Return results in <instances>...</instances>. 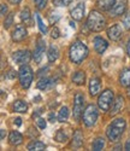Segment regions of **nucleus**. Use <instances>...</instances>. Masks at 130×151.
Listing matches in <instances>:
<instances>
[{"mask_svg": "<svg viewBox=\"0 0 130 151\" xmlns=\"http://www.w3.org/2000/svg\"><path fill=\"white\" fill-rule=\"evenodd\" d=\"M70 26H71V27H72V28H75V23H74V22H72V21H71V22H70Z\"/></svg>", "mask_w": 130, "mask_h": 151, "instance_id": "47", "label": "nucleus"}, {"mask_svg": "<svg viewBox=\"0 0 130 151\" xmlns=\"http://www.w3.org/2000/svg\"><path fill=\"white\" fill-rule=\"evenodd\" d=\"M9 1L11 3V4H15V5H17V4H19L22 0H9Z\"/></svg>", "mask_w": 130, "mask_h": 151, "instance_id": "45", "label": "nucleus"}, {"mask_svg": "<svg viewBox=\"0 0 130 151\" xmlns=\"http://www.w3.org/2000/svg\"><path fill=\"white\" fill-rule=\"evenodd\" d=\"M4 138H5V131L1 129V139H4Z\"/></svg>", "mask_w": 130, "mask_h": 151, "instance_id": "46", "label": "nucleus"}, {"mask_svg": "<svg viewBox=\"0 0 130 151\" xmlns=\"http://www.w3.org/2000/svg\"><path fill=\"white\" fill-rule=\"evenodd\" d=\"M123 26L125 29H130V11H128L123 17Z\"/></svg>", "mask_w": 130, "mask_h": 151, "instance_id": "33", "label": "nucleus"}, {"mask_svg": "<svg viewBox=\"0 0 130 151\" xmlns=\"http://www.w3.org/2000/svg\"><path fill=\"white\" fill-rule=\"evenodd\" d=\"M47 57H48V60L49 62H54V60L58 59V57H59V48H58L57 45L52 44L49 46L48 52H47Z\"/></svg>", "mask_w": 130, "mask_h": 151, "instance_id": "20", "label": "nucleus"}, {"mask_svg": "<svg viewBox=\"0 0 130 151\" xmlns=\"http://www.w3.org/2000/svg\"><path fill=\"white\" fill-rule=\"evenodd\" d=\"M116 3V0H96V6L102 11H110Z\"/></svg>", "mask_w": 130, "mask_h": 151, "instance_id": "19", "label": "nucleus"}, {"mask_svg": "<svg viewBox=\"0 0 130 151\" xmlns=\"http://www.w3.org/2000/svg\"><path fill=\"white\" fill-rule=\"evenodd\" d=\"M107 35L112 41H118L123 35V29L121 27V24H113L112 27H110L107 29Z\"/></svg>", "mask_w": 130, "mask_h": 151, "instance_id": "12", "label": "nucleus"}, {"mask_svg": "<svg viewBox=\"0 0 130 151\" xmlns=\"http://www.w3.org/2000/svg\"><path fill=\"white\" fill-rule=\"evenodd\" d=\"M35 4H36L37 10H42V9H45V6L47 4V0H37V1H35Z\"/></svg>", "mask_w": 130, "mask_h": 151, "instance_id": "35", "label": "nucleus"}, {"mask_svg": "<svg viewBox=\"0 0 130 151\" xmlns=\"http://www.w3.org/2000/svg\"><path fill=\"white\" fill-rule=\"evenodd\" d=\"M44 53H45V41L42 39H39L37 45L35 47V51L33 53V58H34L35 63H40L41 62Z\"/></svg>", "mask_w": 130, "mask_h": 151, "instance_id": "13", "label": "nucleus"}, {"mask_svg": "<svg viewBox=\"0 0 130 151\" xmlns=\"http://www.w3.org/2000/svg\"><path fill=\"white\" fill-rule=\"evenodd\" d=\"M29 135H30L31 138H34V137H37L39 133L36 132V129H34V128L31 127V128H29Z\"/></svg>", "mask_w": 130, "mask_h": 151, "instance_id": "39", "label": "nucleus"}, {"mask_svg": "<svg viewBox=\"0 0 130 151\" xmlns=\"http://www.w3.org/2000/svg\"><path fill=\"white\" fill-rule=\"evenodd\" d=\"M21 21L24 24H30L31 23V15H30V10L28 7H25L21 12Z\"/></svg>", "mask_w": 130, "mask_h": 151, "instance_id": "25", "label": "nucleus"}, {"mask_svg": "<svg viewBox=\"0 0 130 151\" xmlns=\"http://www.w3.org/2000/svg\"><path fill=\"white\" fill-rule=\"evenodd\" d=\"M126 9V0H116V3L113 7L110 10L111 16L117 17V16H122Z\"/></svg>", "mask_w": 130, "mask_h": 151, "instance_id": "10", "label": "nucleus"}, {"mask_svg": "<svg viewBox=\"0 0 130 151\" xmlns=\"http://www.w3.org/2000/svg\"><path fill=\"white\" fill-rule=\"evenodd\" d=\"M6 14H7V6L5 4H1V15L6 16Z\"/></svg>", "mask_w": 130, "mask_h": 151, "instance_id": "40", "label": "nucleus"}, {"mask_svg": "<svg viewBox=\"0 0 130 151\" xmlns=\"http://www.w3.org/2000/svg\"><path fill=\"white\" fill-rule=\"evenodd\" d=\"M119 83L123 87H130V68L124 69L119 75Z\"/></svg>", "mask_w": 130, "mask_h": 151, "instance_id": "18", "label": "nucleus"}, {"mask_svg": "<svg viewBox=\"0 0 130 151\" xmlns=\"http://www.w3.org/2000/svg\"><path fill=\"white\" fill-rule=\"evenodd\" d=\"M126 127V123L124 119H116L113 120L106 129V135L109 138L110 142H118L121 139V137L123 135L124 131Z\"/></svg>", "mask_w": 130, "mask_h": 151, "instance_id": "2", "label": "nucleus"}, {"mask_svg": "<svg viewBox=\"0 0 130 151\" xmlns=\"http://www.w3.org/2000/svg\"><path fill=\"white\" fill-rule=\"evenodd\" d=\"M86 81V75L83 71H76L72 76V82H75L76 85H83Z\"/></svg>", "mask_w": 130, "mask_h": 151, "instance_id": "26", "label": "nucleus"}, {"mask_svg": "<svg viewBox=\"0 0 130 151\" xmlns=\"http://www.w3.org/2000/svg\"><path fill=\"white\" fill-rule=\"evenodd\" d=\"M5 78H6V79H15V78H16V71H15V70H10V71L5 75Z\"/></svg>", "mask_w": 130, "mask_h": 151, "instance_id": "37", "label": "nucleus"}, {"mask_svg": "<svg viewBox=\"0 0 130 151\" xmlns=\"http://www.w3.org/2000/svg\"><path fill=\"white\" fill-rule=\"evenodd\" d=\"M41 112H42V109H39V110H37L36 112H34V115H33V116H34V117H37L39 115L41 114Z\"/></svg>", "mask_w": 130, "mask_h": 151, "instance_id": "43", "label": "nucleus"}, {"mask_svg": "<svg viewBox=\"0 0 130 151\" xmlns=\"http://www.w3.org/2000/svg\"><path fill=\"white\" fill-rule=\"evenodd\" d=\"M123 106H124V98H123L122 96H118V97L114 99V102H113V104H112V108H111V111H110L111 115H112V116L117 115L119 111H122Z\"/></svg>", "mask_w": 130, "mask_h": 151, "instance_id": "16", "label": "nucleus"}, {"mask_svg": "<svg viewBox=\"0 0 130 151\" xmlns=\"http://www.w3.org/2000/svg\"><path fill=\"white\" fill-rule=\"evenodd\" d=\"M129 96H130V92H129Z\"/></svg>", "mask_w": 130, "mask_h": 151, "instance_id": "49", "label": "nucleus"}, {"mask_svg": "<svg viewBox=\"0 0 130 151\" xmlns=\"http://www.w3.org/2000/svg\"><path fill=\"white\" fill-rule=\"evenodd\" d=\"M83 105H84V97L81 93H76L75 96V103H74V110L72 115L76 121H80L83 116Z\"/></svg>", "mask_w": 130, "mask_h": 151, "instance_id": "7", "label": "nucleus"}, {"mask_svg": "<svg viewBox=\"0 0 130 151\" xmlns=\"http://www.w3.org/2000/svg\"><path fill=\"white\" fill-rule=\"evenodd\" d=\"M100 88H101V82H100V79L99 78H92L89 81V93L90 96H98V93L100 92Z\"/></svg>", "mask_w": 130, "mask_h": 151, "instance_id": "15", "label": "nucleus"}, {"mask_svg": "<svg viewBox=\"0 0 130 151\" xmlns=\"http://www.w3.org/2000/svg\"><path fill=\"white\" fill-rule=\"evenodd\" d=\"M93 44H94L95 51H96L98 53H100V55H102L104 52H105L106 48H107V46H109V42H107L105 39H104V37H101V36H95Z\"/></svg>", "mask_w": 130, "mask_h": 151, "instance_id": "14", "label": "nucleus"}, {"mask_svg": "<svg viewBox=\"0 0 130 151\" xmlns=\"http://www.w3.org/2000/svg\"><path fill=\"white\" fill-rule=\"evenodd\" d=\"M51 36H52V39H58V37L60 36V32H59L58 27H54L51 30Z\"/></svg>", "mask_w": 130, "mask_h": 151, "instance_id": "34", "label": "nucleus"}, {"mask_svg": "<svg viewBox=\"0 0 130 151\" xmlns=\"http://www.w3.org/2000/svg\"><path fill=\"white\" fill-rule=\"evenodd\" d=\"M35 18H36V21H37V26H39V29H40V32H41L42 34H46V33H47V26L42 22L40 15L35 14Z\"/></svg>", "mask_w": 130, "mask_h": 151, "instance_id": "29", "label": "nucleus"}, {"mask_svg": "<svg viewBox=\"0 0 130 151\" xmlns=\"http://www.w3.org/2000/svg\"><path fill=\"white\" fill-rule=\"evenodd\" d=\"M9 140H10L11 145L18 146V145H21L23 143V135L19 132H17V131H12V132H10Z\"/></svg>", "mask_w": 130, "mask_h": 151, "instance_id": "17", "label": "nucleus"}, {"mask_svg": "<svg viewBox=\"0 0 130 151\" xmlns=\"http://www.w3.org/2000/svg\"><path fill=\"white\" fill-rule=\"evenodd\" d=\"M18 79H19V83L23 88H29L33 82V79H34L33 69L28 64L21 65L19 71H18Z\"/></svg>", "mask_w": 130, "mask_h": 151, "instance_id": "4", "label": "nucleus"}, {"mask_svg": "<svg viewBox=\"0 0 130 151\" xmlns=\"http://www.w3.org/2000/svg\"><path fill=\"white\" fill-rule=\"evenodd\" d=\"M106 26V19L99 11H92L87 18V27L90 32L99 33Z\"/></svg>", "mask_w": 130, "mask_h": 151, "instance_id": "3", "label": "nucleus"}, {"mask_svg": "<svg viewBox=\"0 0 130 151\" xmlns=\"http://www.w3.org/2000/svg\"><path fill=\"white\" fill-rule=\"evenodd\" d=\"M72 0H53V5L61 7V6H69Z\"/></svg>", "mask_w": 130, "mask_h": 151, "instance_id": "32", "label": "nucleus"}, {"mask_svg": "<svg viewBox=\"0 0 130 151\" xmlns=\"http://www.w3.org/2000/svg\"><path fill=\"white\" fill-rule=\"evenodd\" d=\"M27 35H28V32H27V29H25V27L23 26V24H17L16 28L14 29V32H12V40L14 41H22L27 37Z\"/></svg>", "mask_w": 130, "mask_h": 151, "instance_id": "11", "label": "nucleus"}, {"mask_svg": "<svg viewBox=\"0 0 130 151\" xmlns=\"http://www.w3.org/2000/svg\"><path fill=\"white\" fill-rule=\"evenodd\" d=\"M53 81H54L53 79H49V78H42L40 81L37 82V88H39V90H41V91L48 90V88H51V87L54 85V82H53Z\"/></svg>", "mask_w": 130, "mask_h": 151, "instance_id": "21", "label": "nucleus"}, {"mask_svg": "<svg viewBox=\"0 0 130 151\" xmlns=\"http://www.w3.org/2000/svg\"><path fill=\"white\" fill-rule=\"evenodd\" d=\"M48 121L52 122V123H54V122H56V115H54V112H49V115H48Z\"/></svg>", "mask_w": 130, "mask_h": 151, "instance_id": "38", "label": "nucleus"}, {"mask_svg": "<svg viewBox=\"0 0 130 151\" xmlns=\"http://www.w3.org/2000/svg\"><path fill=\"white\" fill-rule=\"evenodd\" d=\"M84 11H86V7H84V3L82 1H79L70 11V15L71 17L75 19V21H81L84 16Z\"/></svg>", "mask_w": 130, "mask_h": 151, "instance_id": "9", "label": "nucleus"}, {"mask_svg": "<svg viewBox=\"0 0 130 151\" xmlns=\"http://www.w3.org/2000/svg\"><path fill=\"white\" fill-rule=\"evenodd\" d=\"M66 134H65L64 132H63V129H59L58 132H57V134H56V140L58 142V143H64V142H66Z\"/></svg>", "mask_w": 130, "mask_h": 151, "instance_id": "31", "label": "nucleus"}, {"mask_svg": "<svg viewBox=\"0 0 130 151\" xmlns=\"http://www.w3.org/2000/svg\"><path fill=\"white\" fill-rule=\"evenodd\" d=\"M69 119V109L68 106H61L58 114V121L59 122H65Z\"/></svg>", "mask_w": 130, "mask_h": 151, "instance_id": "27", "label": "nucleus"}, {"mask_svg": "<svg viewBox=\"0 0 130 151\" xmlns=\"http://www.w3.org/2000/svg\"><path fill=\"white\" fill-rule=\"evenodd\" d=\"M34 1H37V0H34Z\"/></svg>", "mask_w": 130, "mask_h": 151, "instance_id": "48", "label": "nucleus"}, {"mask_svg": "<svg viewBox=\"0 0 130 151\" xmlns=\"http://www.w3.org/2000/svg\"><path fill=\"white\" fill-rule=\"evenodd\" d=\"M88 53H89V50H88L87 45L83 44L80 40L74 41L72 45L70 46V50H69L70 60L72 63H75V64H80V63H82L88 57Z\"/></svg>", "mask_w": 130, "mask_h": 151, "instance_id": "1", "label": "nucleus"}, {"mask_svg": "<svg viewBox=\"0 0 130 151\" xmlns=\"http://www.w3.org/2000/svg\"><path fill=\"white\" fill-rule=\"evenodd\" d=\"M104 147H105V140L102 139V138H98V139H95L93 142V145H92V149L94 151H100L102 150Z\"/></svg>", "mask_w": 130, "mask_h": 151, "instance_id": "28", "label": "nucleus"}, {"mask_svg": "<svg viewBox=\"0 0 130 151\" xmlns=\"http://www.w3.org/2000/svg\"><path fill=\"white\" fill-rule=\"evenodd\" d=\"M12 57H14V60L18 65H24V64H27V63H29V60L31 58V53L28 50H21V51L15 52Z\"/></svg>", "mask_w": 130, "mask_h": 151, "instance_id": "8", "label": "nucleus"}, {"mask_svg": "<svg viewBox=\"0 0 130 151\" xmlns=\"http://www.w3.org/2000/svg\"><path fill=\"white\" fill-rule=\"evenodd\" d=\"M124 147H125V150H126V151H130V139H128V140H126V143H125V146H124Z\"/></svg>", "mask_w": 130, "mask_h": 151, "instance_id": "41", "label": "nucleus"}, {"mask_svg": "<svg viewBox=\"0 0 130 151\" xmlns=\"http://www.w3.org/2000/svg\"><path fill=\"white\" fill-rule=\"evenodd\" d=\"M11 24H14V12H11V14L6 15V18L4 21V27L6 29L11 27Z\"/></svg>", "mask_w": 130, "mask_h": 151, "instance_id": "30", "label": "nucleus"}, {"mask_svg": "<svg viewBox=\"0 0 130 151\" xmlns=\"http://www.w3.org/2000/svg\"><path fill=\"white\" fill-rule=\"evenodd\" d=\"M45 149H46V145L40 140H33L28 145V150L29 151H42Z\"/></svg>", "mask_w": 130, "mask_h": 151, "instance_id": "23", "label": "nucleus"}, {"mask_svg": "<svg viewBox=\"0 0 130 151\" xmlns=\"http://www.w3.org/2000/svg\"><path fill=\"white\" fill-rule=\"evenodd\" d=\"M82 144H83V135L81 131H76L72 139V147H81Z\"/></svg>", "mask_w": 130, "mask_h": 151, "instance_id": "24", "label": "nucleus"}, {"mask_svg": "<svg viewBox=\"0 0 130 151\" xmlns=\"http://www.w3.org/2000/svg\"><path fill=\"white\" fill-rule=\"evenodd\" d=\"M126 52H128V55H129V57H130V39H129V41H128V44H126Z\"/></svg>", "mask_w": 130, "mask_h": 151, "instance_id": "44", "label": "nucleus"}, {"mask_svg": "<svg viewBox=\"0 0 130 151\" xmlns=\"http://www.w3.org/2000/svg\"><path fill=\"white\" fill-rule=\"evenodd\" d=\"M114 96L113 91L111 90H105L98 98V105L102 111H109L111 109V105L114 102Z\"/></svg>", "mask_w": 130, "mask_h": 151, "instance_id": "6", "label": "nucleus"}, {"mask_svg": "<svg viewBox=\"0 0 130 151\" xmlns=\"http://www.w3.org/2000/svg\"><path fill=\"white\" fill-rule=\"evenodd\" d=\"M12 108H14V110L16 112H27L28 110V104L23 102V100L18 99V100H15L14 102V105H12Z\"/></svg>", "mask_w": 130, "mask_h": 151, "instance_id": "22", "label": "nucleus"}, {"mask_svg": "<svg viewBox=\"0 0 130 151\" xmlns=\"http://www.w3.org/2000/svg\"><path fill=\"white\" fill-rule=\"evenodd\" d=\"M37 126H39V127H40L41 129H45L46 128V121L42 119V117H40V119H37Z\"/></svg>", "mask_w": 130, "mask_h": 151, "instance_id": "36", "label": "nucleus"}, {"mask_svg": "<svg viewBox=\"0 0 130 151\" xmlns=\"http://www.w3.org/2000/svg\"><path fill=\"white\" fill-rule=\"evenodd\" d=\"M15 124L17 126V127H19V126L22 124V120H21L19 117H18V119H16V120H15Z\"/></svg>", "mask_w": 130, "mask_h": 151, "instance_id": "42", "label": "nucleus"}, {"mask_svg": "<svg viewBox=\"0 0 130 151\" xmlns=\"http://www.w3.org/2000/svg\"><path fill=\"white\" fill-rule=\"evenodd\" d=\"M83 123L87 127H93L98 120V109L94 104H89L83 111Z\"/></svg>", "mask_w": 130, "mask_h": 151, "instance_id": "5", "label": "nucleus"}]
</instances>
